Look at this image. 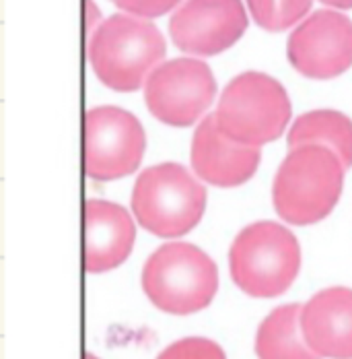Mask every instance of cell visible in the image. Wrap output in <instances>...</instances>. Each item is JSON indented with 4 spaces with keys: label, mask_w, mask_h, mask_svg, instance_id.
<instances>
[{
    "label": "cell",
    "mask_w": 352,
    "mask_h": 359,
    "mask_svg": "<svg viewBox=\"0 0 352 359\" xmlns=\"http://www.w3.org/2000/svg\"><path fill=\"white\" fill-rule=\"evenodd\" d=\"M157 359H227L225 351L209 339L190 337L169 345Z\"/></svg>",
    "instance_id": "e0dca14e"
},
{
    "label": "cell",
    "mask_w": 352,
    "mask_h": 359,
    "mask_svg": "<svg viewBox=\"0 0 352 359\" xmlns=\"http://www.w3.org/2000/svg\"><path fill=\"white\" fill-rule=\"evenodd\" d=\"M163 34L132 15H113L89 37V62L97 79L113 91H136L165 58Z\"/></svg>",
    "instance_id": "7a4b0ae2"
},
{
    "label": "cell",
    "mask_w": 352,
    "mask_h": 359,
    "mask_svg": "<svg viewBox=\"0 0 352 359\" xmlns=\"http://www.w3.org/2000/svg\"><path fill=\"white\" fill-rule=\"evenodd\" d=\"M286 56L307 79L340 76L352 67V21L336 11H316L290 34Z\"/></svg>",
    "instance_id": "9c48e42d"
},
{
    "label": "cell",
    "mask_w": 352,
    "mask_h": 359,
    "mask_svg": "<svg viewBox=\"0 0 352 359\" xmlns=\"http://www.w3.org/2000/svg\"><path fill=\"white\" fill-rule=\"evenodd\" d=\"M142 289L167 314H194L214 299L218 269L206 252L192 244H165L144 262Z\"/></svg>",
    "instance_id": "3957f363"
},
{
    "label": "cell",
    "mask_w": 352,
    "mask_h": 359,
    "mask_svg": "<svg viewBox=\"0 0 352 359\" xmlns=\"http://www.w3.org/2000/svg\"><path fill=\"white\" fill-rule=\"evenodd\" d=\"M328 6H334V8H352V0H319Z\"/></svg>",
    "instance_id": "ffe728a7"
},
{
    "label": "cell",
    "mask_w": 352,
    "mask_h": 359,
    "mask_svg": "<svg viewBox=\"0 0 352 359\" xmlns=\"http://www.w3.org/2000/svg\"><path fill=\"white\" fill-rule=\"evenodd\" d=\"M218 130L247 147L279 139L290 120V100L276 79L264 72H241L223 91L214 111Z\"/></svg>",
    "instance_id": "277c9868"
},
{
    "label": "cell",
    "mask_w": 352,
    "mask_h": 359,
    "mask_svg": "<svg viewBox=\"0 0 352 359\" xmlns=\"http://www.w3.org/2000/svg\"><path fill=\"white\" fill-rule=\"evenodd\" d=\"M216 95V81L211 67L196 58H176L159 65L144 83L148 111L163 124L190 126Z\"/></svg>",
    "instance_id": "ba28073f"
},
{
    "label": "cell",
    "mask_w": 352,
    "mask_h": 359,
    "mask_svg": "<svg viewBox=\"0 0 352 359\" xmlns=\"http://www.w3.org/2000/svg\"><path fill=\"white\" fill-rule=\"evenodd\" d=\"M246 29L247 13L241 0H185L169 21L174 43L196 56L229 50Z\"/></svg>",
    "instance_id": "30bf717a"
},
{
    "label": "cell",
    "mask_w": 352,
    "mask_h": 359,
    "mask_svg": "<svg viewBox=\"0 0 352 359\" xmlns=\"http://www.w3.org/2000/svg\"><path fill=\"white\" fill-rule=\"evenodd\" d=\"M111 2L132 17L155 19V17L169 13L171 8H176L181 0H111Z\"/></svg>",
    "instance_id": "ac0fdd59"
},
{
    "label": "cell",
    "mask_w": 352,
    "mask_h": 359,
    "mask_svg": "<svg viewBox=\"0 0 352 359\" xmlns=\"http://www.w3.org/2000/svg\"><path fill=\"white\" fill-rule=\"evenodd\" d=\"M206 209V190L177 163L144 170L132 190V213L142 227L159 238L192 231Z\"/></svg>",
    "instance_id": "8992f818"
},
{
    "label": "cell",
    "mask_w": 352,
    "mask_h": 359,
    "mask_svg": "<svg viewBox=\"0 0 352 359\" xmlns=\"http://www.w3.org/2000/svg\"><path fill=\"white\" fill-rule=\"evenodd\" d=\"M136 227L126 209L109 201L85 203V269L106 273L120 266L134 248Z\"/></svg>",
    "instance_id": "4fadbf2b"
},
{
    "label": "cell",
    "mask_w": 352,
    "mask_h": 359,
    "mask_svg": "<svg viewBox=\"0 0 352 359\" xmlns=\"http://www.w3.org/2000/svg\"><path fill=\"white\" fill-rule=\"evenodd\" d=\"M260 149L227 139L214 114L206 116L192 139V168L198 178L218 188L241 186L251 178L260 165Z\"/></svg>",
    "instance_id": "8fae6325"
},
{
    "label": "cell",
    "mask_w": 352,
    "mask_h": 359,
    "mask_svg": "<svg viewBox=\"0 0 352 359\" xmlns=\"http://www.w3.org/2000/svg\"><path fill=\"white\" fill-rule=\"evenodd\" d=\"M301 328L319 358L352 359V289L330 287L316 293L303 306Z\"/></svg>",
    "instance_id": "7c38bea8"
},
{
    "label": "cell",
    "mask_w": 352,
    "mask_h": 359,
    "mask_svg": "<svg viewBox=\"0 0 352 359\" xmlns=\"http://www.w3.org/2000/svg\"><path fill=\"white\" fill-rule=\"evenodd\" d=\"M288 147L319 144L334 151L342 165L352 168V120L336 109H316L299 116L288 133Z\"/></svg>",
    "instance_id": "9a60e30c"
},
{
    "label": "cell",
    "mask_w": 352,
    "mask_h": 359,
    "mask_svg": "<svg viewBox=\"0 0 352 359\" xmlns=\"http://www.w3.org/2000/svg\"><path fill=\"white\" fill-rule=\"evenodd\" d=\"M85 8H87V32L93 36V32L97 29V27H95V23L101 19V13H99V8L95 6V2H93V0H85Z\"/></svg>",
    "instance_id": "d6986e66"
},
{
    "label": "cell",
    "mask_w": 352,
    "mask_h": 359,
    "mask_svg": "<svg viewBox=\"0 0 352 359\" xmlns=\"http://www.w3.org/2000/svg\"><path fill=\"white\" fill-rule=\"evenodd\" d=\"M344 170L340 157L325 147L290 149L272 186L276 213L293 225H311L325 219L342 194Z\"/></svg>",
    "instance_id": "6da1fadb"
},
{
    "label": "cell",
    "mask_w": 352,
    "mask_h": 359,
    "mask_svg": "<svg viewBox=\"0 0 352 359\" xmlns=\"http://www.w3.org/2000/svg\"><path fill=\"white\" fill-rule=\"evenodd\" d=\"M85 359H97V358H95V355H91V353H87V355H85Z\"/></svg>",
    "instance_id": "44dd1931"
},
{
    "label": "cell",
    "mask_w": 352,
    "mask_h": 359,
    "mask_svg": "<svg viewBox=\"0 0 352 359\" xmlns=\"http://www.w3.org/2000/svg\"><path fill=\"white\" fill-rule=\"evenodd\" d=\"M303 306L288 304L276 308L260 324L255 353L260 359H321L307 345L301 328Z\"/></svg>",
    "instance_id": "5bb4252c"
},
{
    "label": "cell",
    "mask_w": 352,
    "mask_h": 359,
    "mask_svg": "<svg viewBox=\"0 0 352 359\" xmlns=\"http://www.w3.org/2000/svg\"><path fill=\"white\" fill-rule=\"evenodd\" d=\"M311 2L314 0H247V8L262 29L279 34L297 25V21L309 13Z\"/></svg>",
    "instance_id": "2e32d148"
},
{
    "label": "cell",
    "mask_w": 352,
    "mask_h": 359,
    "mask_svg": "<svg viewBox=\"0 0 352 359\" xmlns=\"http://www.w3.org/2000/svg\"><path fill=\"white\" fill-rule=\"evenodd\" d=\"M235 285L251 297H276L293 285L301 269L297 238L274 221L247 225L229 252Z\"/></svg>",
    "instance_id": "5b68a950"
},
{
    "label": "cell",
    "mask_w": 352,
    "mask_h": 359,
    "mask_svg": "<svg viewBox=\"0 0 352 359\" xmlns=\"http://www.w3.org/2000/svg\"><path fill=\"white\" fill-rule=\"evenodd\" d=\"M144 128L130 111L101 106L85 116V172L99 182L124 178L142 161Z\"/></svg>",
    "instance_id": "52a82bcc"
}]
</instances>
